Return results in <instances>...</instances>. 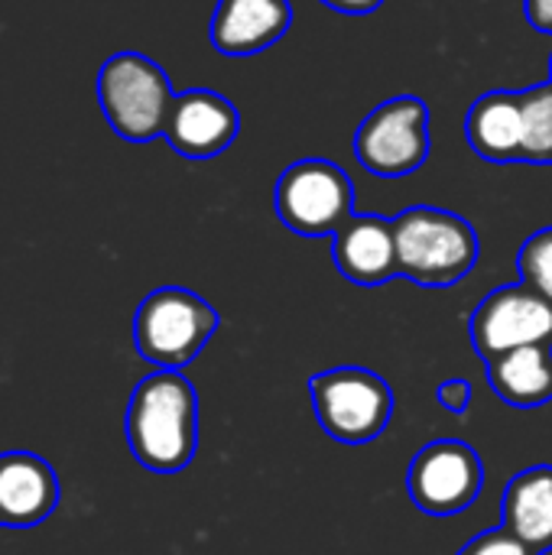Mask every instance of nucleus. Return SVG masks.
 <instances>
[{
	"mask_svg": "<svg viewBox=\"0 0 552 555\" xmlns=\"http://www.w3.org/2000/svg\"><path fill=\"white\" fill-rule=\"evenodd\" d=\"M127 446L156 475L182 472L198 449V397L185 374L156 371L143 377L127 403Z\"/></svg>",
	"mask_w": 552,
	"mask_h": 555,
	"instance_id": "1",
	"label": "nucleus"
},
{
	"mask_svg": "<svg viewBox=\"0 0 552 555\" xmlns=\"http://www.w3.org/2000/svg\"><path fill=\"white\" fill-rule=\"evenodd\" d=\"M397 270L420 286H455L478 263L475 228L442 208L416 205L394 218Z\"/></svg>",
	"mask_w": 552,
	"mask_h": 555,
	"instance_id": "2",
	"label": "nucleus"
},
{
	"mask_svg": "<svg viewBox=\"0 0 552 555\" xmlns=\"http://www.w3.org/2000/svg\"><path fill=\"white\" fill-rule=\"evenodd\" d=\"M218 325L221 315L198 293L163 286L137 306L133 345L156 371H182L205 351Z\"/></svg>",
	"mask_w": 552,
	"mask_h": 555,
	"instance_id": "3",
	"label": "nucleus"
},
{
	"mask_svg": "<svg viewBox=\"0 0 552 555\" xmlns=\"http://www.w3.org/2000/svg\"><path fill=\"white\" fill-rule=\"evenodd\" d=\"M98 101L117 137L146 143L163 137L176 94L163 65L140 52H114L98 72Z\"/></svg>",
	"mask_w": 552,
	"mask_h": 555,
	"instance_id": "4",
	"label": "nucleus"
},
{
	"mask_svg": "<svg viewBox=\"0 0 552 555\" xmlns=\"http://www.w3.org/2000/svg\"><path fill=\"white\" fill-rule=\"evenodd\" d=\"M309 400L319 426L345 446L374 442L394 416L390 384L368 367H332L309 377Z\"/></svg>",
	"mask_w": 552,
	"mask_h": 555,
	"instance_id": "5",
	"label": "nucleus"
},
{
	"mask_svg": "<svg viewBox=\"0 0 552 555\" xmlns=\"http://www.w3.org/2000/svg\"><path fill=\"white\" fill-rule=\"evenodd\" d=\"M277 215L303 237L335 234L355 215V189L342 166L329 159H299L277 182Z\"/></svg>",
	"mask_w": 552,
	"mask_h": 555,
	"instance_id": "6",
	"label": "nucleus"
},
{
	"mask_svg": "<svg viewBox=\"0 0 552 555\" xmlns=\"http://www.w3.org/2000/svg\"><path fill=\"white\" fill-rule=\"evenodd\" d=\"M358 163L381 176L397 179L420 169L429 156V107L413 94L377 104L355 133Z\"/></svg>",
	"mask_w": 552,
	"mask_h": 555,
	"instance_id": "7",
	"label": "nucleus"
},
{
	"mask_svg": "<svg viewBox=\"0 0 552 555\" xmlns=\"http://www.w3.org/2000/svg\"><path fill=\"white\" fill-rule=\"evenodd\" d=\"M407 488L423 514L455 517L478 501L485 488V465L468 442L436 439L413 455Z\"/></svg>",
	"mask_w": 552,
	"mask_h": 555,
	"instance_id": "8",
	"label": "nucleus"
},
{
	"mask_svg": "<svg viewBox=\"0 0 552 555\" xmlns=\"http://www.w3.org/2000/svg\"><path fill=\"white\" fill-rule=\"evenodd\" d=\"M475 351L488 361L530 345H552V302L527 283H511L482 299L468 322Z\"/></svg>",
	"mask_w": 552,
	"mask_h": 555,
	"instance_id": "9",
	"label": "nucleus"
},
{
	"mask_svg": "<svg viewBox=\"0 0 552 555\" xmlns=\"http://www.w3.org/2000/svg\"><path fill=\"white\" fill-rule=\"evenodd\" d=\"M241 130L238 107L208 88H192L176 94L163 137L185 159H211L221 156Z\"/></svg>",
	"mask_w": 552,
	"mask_h": 555,
	"instance_id": "10",
	"label": "nucleus"
},
{
	"mask_svg": "<svg viewBox=\"0 0 552 555\" xmlns=\"http://www.w3.org/2000/svg\"><path fill=\"white\" fill-rule=\"evenodd\" d=\"M332 257L338 273L355 286H381L394 280L400 273L394 221L381 215H351L332 234Z\"/></svg>",
	"mask_w": 552,
	"mask_h": 555,
	"instance_id": "11",
	"label": "nucleus"
},
{
	"mask_svg": "<svg viewBox=\"0 0 552 555\" xmlns=\"http://www.w3.org/2000/svg\"><path fill=\"white\" fill-rule=\"evenodd\" d=\"M59 507V478L33 452L0 455V527H36Z\"/></svg>",
	"mask_w": 552,
	"mask_h": 555,
	"instance_id": "12",
	"label": "nucleus"
},
{
	"mask_svg": "<svg viewBox=\"0 0 552 555\" xmlns=\"http://www.w3.org/2000/svg\"><path fill=\"white\" fill-rule=\"evenodd\" d=\"M290 23V0H218L208 33L221 55H257L270 49Z\"/></svg>",
	"mask_w": 552,
	"mask_h": 555,
	"instance_id": "13",
	"label": "nucleus"
},
{
	"mask_svg": "<svg viewBox=\"0 0 552 555\" xmlns=\"http://www.w3.org/2000/svg\"><path fill=\"white\" fill-rule=\"evenodd\" d=\"M465 137L482 159H491V163L524 159L521 94H514V91L482 94L465 117Z\"/></svg>",
	"mask_w": 552,
	"mask_h": 555,
	"instance_id": "14",
	"label": "nucleus"
},
{
	"mask_svg": "<svg viewBox=\"0 0 552 555\" xmlns=\"http://www.w3.org/2000/svg\"><path fill=\"white\" fill-rule=\"evenodd\" d=\"M534 553L552 550V465H534L511 478L504 491V524Z\"/></svg>",
	"mask_w": 552,
	"mask_h": 555,
	"instance_id": "15",
	"label": "nucleus"
},
{
	"mask_svg": "<svg viewBox=\"0 0 552 555\" xmlns=\"http://www.w3.org/2000/svg\"><path fill=\"white\" fill-rule=\"evenodd\" d=\"M491 390L517 410H537L552 400V345L514 348L488 361Z\"/></svg>",
	"mask_w": 552,
	"mask_h": 555,
	"instance_id": "16",
	"label": "nucleus"
},
{
	"mask_svg": "<svg viewBox=\"0 0 552 555\" xmlns=\"http://www.w3.org/2000/svg\"><path fill=\"white\" fill-rule=\"evenodd\" d=\"M524 114V159H552V85H537L521 94Z\"/></svg>",
	"mask_w": 552,
	"mask_h": 555,
	"instance_id": "17",
	"label": "nucleus"
},
{
	"mask_svg": "<svg viewBox=\"0 0 552 555\" xmlns=\"http://www.w3.org/2000/svg\"><path fill=\"white\" fill-rule=\"evenodd\" d=\"M517 273L521 283H527L530 289H537L543 299L552 302V228H543L534 237H527V244L517 254Z\"/></svg>",
	"mask_w": 552,
	"mask_h": 555,
	"instance_id": "18",
	"label": "nucleus"
},
{
	"mask_svg": "<svg viewBox=\"0 0 552 555\" xmlns=\"http://www.w3.org/2000/svg\"><path fill=\"white\" fill-rule=\"evenodd\" d=\"M459 555H540L534 553L527 543H521L514 533H508L504 527L501 530H485L482 537H475L472 543H465Z\"/></svg>",
	"mask_w": 552,
	"mask_h": 555,
	"instance_id": "19",
	"label": "nucleus"
},
{
	"mask_svg": "<svg viewBox=\"0 0 552 555\" xmlns=\"http://www.w3.org/2000/svg\"><path fill=\"white\" fill-rule=\"evenodd\" d=\"M436 400H439L442 410L462 416V413H468V406H472V384L452 377V380H446V384L436 387Z\"/></svg>",
	"mask_w": 552,
	"mask_h": 555,
	"instance_id": "20",
	"label": "nucleus"
},
{
	"mask_svg": "<svg viewBox=\"0 0 552 555\" xmlns=\"http://www.w3.org/2000/svg\"><path fill=\"white\" fill-rule=\"evenodd\" d=\"M527 16L537 29L552 33V0H527Z\"/></svg>",
	"mask_w": 552,
	"mask_h": 555,
	"instance_id": "21",
	"label": "nucleus"
},
{
	"mask_svg": "<svg viewBox=\"0 0 552 555\" xmlns=\"http://www.w3.org/2000/svg\"><path fill=\"white\" fill-rule=\"evenodd\" d=\"M325 7H332V10H338V13H371V10H377L384 0H322Z\"/></svg>",
	"mask_w": 552,
	"mask_h": 555,
	"instance_id": "22",
	"label": "nucleus"
}]
</instances>
